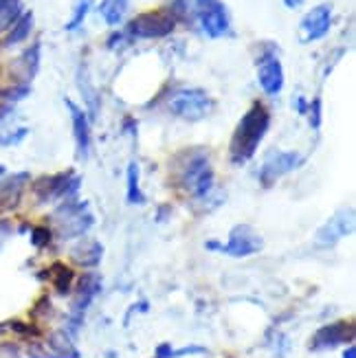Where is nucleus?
Returning a JSON list of instances; mask_svg holds the SVG:
<instances>
[{"instance_id":"4","label":"nucleus","mask_w":356,"mask_h":358,"mask_svg":"<svg viewBox=\"0 0 356 358\" xmlns=\"http://www.w3.org/2000/svg\"><path fill=\"white\" fill-rule=\"evenodd\" d=\"M198 18L209 38H220L229 34V13L220 0H198Z\"/></svg>"},{"instance_id":"15","label":"nucleus","mask_w":356,"mask_h":358,"mask_svg":"<svg viewBox=\"0 0 356 358\" xmlns=\"http://www.w3.org/2000/svg\"><path fill=\"white\" fill-rule=\"evenodd\" d=\"M128 185H130V192H128V200L130 202H143V196H141V192H138V169H136V165L132 163L130 165V172H128Z\"/></svg>"},{"instance_id":"9","label":"nucleus","mask_w":356,"mask_h":358,"mask_svg":"<svg viewBox=\"0 0 356 358\" xmlns=\"http://www.w3.org/2000/svg\"><path fill=\"white\" fill-rule=\"evenodd\" d=\"M259 248H262V240L251 231V227H238L231 233V242L227 246H220V251L236 257H244L259 251Z\"/></svg>"},{"instance_id":"18","label":"nucleus","mask_w":356,"mask_h":358,"mask_svg":"<svg viewBox=\"0 0 356 358\" xmlns=\"http://www.w3.org/2000/svg\"><path fill=\"white\" fill-rule=\"evenodd\" d=\"M284 3H286L288 9H297V7H301L306 3V0H284Z\"/></svg>"},{"instance_id":"5","label":"nucleus","mask_w":356,"mask_h":358,"mask_svg":"<svg viewBox=\"0 0 356 358\" xmlns=\"http://www.w3.org/2000/svg\"><path fill=\"white\" fill-rule=\"evenodd\" d=\"M183 182L187 185V189L192 194H198V196H203L211 189L213 172H211V165H209L207 157L196 154V157L190 159L187 167H185V172H183Z\"/></svg>"},{"instance_id":"6","label":"nucleus","mask_w":356,"mask_h":358,"mask_svg":"<svg viewBox=\"0 0 356 358\" xmlns=\"http://www.w3.org/2000/svg\"><path fill=\"white\" fill-rule=\"evenodd\" d=\"M257 80L266 95L275 97L284 88V69L275 53H264L257 59Z\"/></svg>"},{"instance_id":"7","label":"nucleus","mask_w":356,"mask_h":358,"mask_svg":"<svg viewBox=\"0 0 356 358\" xmlns=\"http://www.w3.org/2000/svg\"><path fill=\"white\" fill-rule=\"evenodd\" d=\"M301 157L297 152H277V154H271V157L264 161V165H262L259 169V180L264 185H271L275 182L280 176L292 172L295 167L301 165Z\"/></svg>"},{"instance_id":"8","label":"nucleus","mask_w":356,"mask_h":358,"mask_svg":"<svg viewBox=\"0 0 356 358\" xmlns=\"http://www.w3.org/2000/svg\"><path fill=\"white\" fill-rule=\"evenodd\" d=\"M330 20H332L330 5H319V7L311 9L301 20V40L304 42L321 40L330 31Z\"/></svg>"},{"instance_id":"3","label":"nucleus","mask_w":356,"mask_h":358,"mask_svg":"<svg viewBox=\"0 0 356 358\" xmlns=\"http://www.w3.org/2000/svg\"><path fill=\"white\" fill-rule=\"evenodd\" d=\"M176 18L169 11H150L141 13L128 24V34L134 38H163L172 34Z\"/></svg>"},{"instance_id":"14","label":"nucleus","mask_w":356,"mask_h":358,"mask_svg":"<svg viewBox=\"0 0 356 358\" xmlns=\"http://www.w3.org/2000/svg\"><path fill=\"white\" fill-rule=\"evenodd\" d=\"M75 259L84 264V266H92V264L99 262V255H101V246L99 244H82L80 248H75L73 251Z\"/></svg>"},{"instance_id":"12","label":"nucleus","mask_w":356,"mask_h":358,"mask_svg":"<svg viewBox=\"0 0 356 358\" xmlns=\"http://www.w3.org/2000/svg\"><path fill=\"white\" fill-rule=\"evenodd\" d=\"M126 11H128V0H101V5H99L101 18L106 20V24H111V27L121 24Z\"/></svg>"},{"instance_id":"13","label":"nucleus","mask_w":356,"mask_h":358,"mask_svg":"<svg viewBox=\"0 0 356 358\" xmlns=\"http://www.w3.org/2000/svg\"><path fill=\"white\" fill-rule=\"evenodd\" d=\"M343 341H346V325L336 323V325H330V328H323L317 332L313 348H334L339 343H343Z\"/></svg>"},{"instance_id":"17","label":"nucleus","mask_w":356,"mask_h":358,"mask_svg":"<svg viewBox=\"0 0 356 358\" xmlns=\"http://www.w3.org/2000/svg\"><path fill=\"white\" fill-rule=\"evenodd\" d=\"M311 110H313V126L319 128V123H321V99H315L313 101Z\"/></svg>"},{"instance_id":"10","label":"nucleus","mask_w":356,"mask_h":358,"mask_svg":"<svg viewBox=\"0 0 356 358\" xmlns=\"http://www.w3.org/2000/svg\"><path fill=\"white\" fill-rule=\"evenodd\" d=\"M354 227V215H352V209L348 211H339L328 224H323L317 233V242L319 244H336L343 236L352 231Z\"/></svg>"},{"instance_id":"16","label":"nucleus","mask_w":356,"mask_h":358,"mask_svg":"<svg viewBox=\"0 0 356 358\" xmlns=\"http://www.w3.org/2000/svg\"><path fill=\"white\" fill-rule=\"evenodd\" d=\"M90 7V0H77V5H75V15H73V20L66 24L69 31H75L77 27H80L86 18V11Z\"/></svg>"},{"instance_id":"11","label":"nucleus","mask_w":356,"mask_h":358,"mask_svg":"<svg viewBox=\"0 0 356 358\" xmlns=\"http://www.w3.org/2000/svg\"><path fill=\"white\" fill-rule=\"evenodd\" d=\"M71 117H73V132H75V143H77V154L80 157H88V148H90V128H88V119L86 115L77 108L73 101H66Z\"/></svg>"},{"instance_id":"2","label":"nucleus","mask_w":356,"mask_h":358,"mask_svg":"<svg viewBox=\"0 0 356 358\" xmlns=\"http://www.w3.org/2000/svg\"><path fill=\"white\" fill-rule=\"evenodd\" d=\"M167 108H169V113H174L176 117L198 121L211 113L213 101L209 99L205 90L190 88V90H178L176 95L169 99Z\"/></svg>"},{"instance_id":"1","label":"nucleus","mask_w":356,"mask_h":358,"mask_svg":"<svg viewBox=\"0 0 356 358\" xmlns=\"http://www.w3.org/2000/svg\"><path fill=\"white\" fill-rule=\"evenodd\" d=\"M269 126H271L269 110L262 103H255L238 123L234 141H231V159H234V163H244L253 157Z\"/></svg>"},{"instance_id":"19","label":"nucleus","mask_w":356,"mask_h":358,"mask_svg":"<svg viewBox=\"0 0 356 358\" xmlns=\"http://www.w3.org/2000/svg\"><path fill=\"white\" fill-rule=\"evenodd\" d=\"M348 358H354V350H352V348L348 350Z\"/></svg>"}]
</instances>
